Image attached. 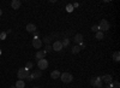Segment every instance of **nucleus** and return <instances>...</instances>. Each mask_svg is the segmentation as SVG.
I'll use <instances>...</instances> for the list:
<instances>
[{
  "label": "nucleus",
  "instance_id": "nucleus-1",
  "mask_svg": "<svg viewBox=\"0 0 120 88\" xmlns=\"http://www.w3.org/2000/svg\"><path fill=\"white\" fill-rule=\"evenodd\" d=\"M29 70H26L25 68H21L17 72V76H18V80H24V79H28L29 77Z\"/></svg>",
  "mask_w": 120,
  "mask_h": 88
},
{
  "label": "nucleus",
  "instance_id": "nucleus-2",
  "mask_svg": "<svg viewBox=\"0 0 120 88\" xmlns=\"http://www.w3.org/2000/svg\"><path fill=\"white\" fill-rule=\"evenodd\" d=\"M60 79H61V81L64 83H71L73 81V76L70 72H64V74L60 75Z\"/></svg>",
  "mask_w": 120,
  "mask_h": 88
},
{
  "label": "nucleus",
  "instance_id": "nucleus-3",
  "mask_svg": "<svg viewBox=\"0 0 120 88\" xmlns=\"http://www.w3.org/2000/svg\"><path fill=\"white\" fill-rule=\"evenodd\" d=\"M98 29H100V32H107L108 29H109V23H108V21H106V19H102L101 22H100V24H98Z\"/></svg>",
  "mask_w": 120,
  "mask_h": 88
},
{
  "label": "nucleus",
  "instance_id": "nucleus-4",
  "mask_svg": "<svg viewBox=\"0 0 120 88\" xmlns=\"http://www.w3.org/2000/svg\"><path fill=\"white\" fill-rule=\"evenodd\" d=\"M37 66H38V70H46L47 68H48V62L46 60V58L45 59H40L37 60Z\"/></svg>",
  "mask_w": 120,
  "mask_h": 88
},
{
  "label": "nucleus",
  "instance_id": "nucleus-5",
  "mask_svg": "<svg viewBox=\"0 0 120 88\" xmlns=\"http://www.w3.org/2000/svg\"><path fill=\"white\" fill-rule=\"evenodd\" d=\"M91 84L96 88H101L103 86V82L101 80V77H94V79L91 80Z\"/></svg>",
  "mask_w": 120,
  "mask_h": 88
},
{
  "label": "nucleus",
  "instance_id": "nucleus-6",
  "mask_svg": "<svg viewBox=\"0 0 120 88\" xmlns=\"http://www.w3.org/2000/svg\"><path fill=\"white\" fill-rule=\"evenodd\" d=\"M52 50L55 51V52H60L63 50V44L61 41H54L53 45H52Z\"/></svg>",
  "mask_w": 120,
  "mask_h": 88
},
{
  "label": "nucleus",
  "instance_id": "nucleus-7",
  "mask_svg": "<svg viewBox=\"0 0 120 88\" xmlns=\"http://www.w3.org/2000/svg\"><path fill=\"white\" fill-rule=\"evenodd\" d=\"M42 76V71L41 70H36V71H34L33 74H30L29 75V77L26 80H33V79H40V77Z\"/></svg>",
  "mask_w": 120,
  "mask_h": 88
},
{
  "label": "nucleus",
  "instance_id": "nucleus-8",
  "mask_svg": "<svg viewBox=\"0 0 120 88\" xmlns=\"http://www.w3.org/2000/svg\"><path fill=\"white\" fill-rule=\"evenodd\" d=\"M101 80H102V82H105V83H109V84H111V83L113 82V76H112V75H103V76L101 77Z\"/></svg>",
  "mask_w": 120,
  "mask_h": 88
},
{
  "label": "nucleus",
  "instance_id": "nucleus-9",
  "mask_svg": "<svg viewBox=\"0 0 120 88\" xmlns=\"http://www.w3.org/2000/svg\"><path fill=\"white\" fill-rule=\"evenodd\" d=\"M33 46H34L35 48H41V46H42V40H40L38 37L34 39V40H33Z\"/></svg>",
  "mask_w": 120,
  "mask_h": 88
},
{
  "label": "nucleus",
  "instance_id": "nucleus-10",
  "mask_svg": "<svg viewBox=\"0 0 120 88\" xmlns=\"http://www.w3.org/2000/svg\"><path fill=\"white\" fill-rule=\"evenodd\" d=\"M26 32L28 33H35L36 32V25L34 23H29L26 25Z\"/></svg>",
  "mask_w": 120,
  "mask_h": 88
},
{
  "label": "nucleus",
  "instance_id": "nucleus-11",
  "mask_svg": "<svg viewBox=\"0 0 120 88\" xmlns=\"http://www.w3.org/2000/svg\"><path fill=\"white\" fill-rule=\"evenodd\" d=\"M73 40H75V44H81V42H83V35L82 34H76L75 35V37H73Z\"/></svg>",
  "mask_w": 120,
  "mask_h": 88
},
{
  "label": "nucleus",
  "instance_id": "nucleus-12",
  "mask_svg": "<svg viewBox=\"0 0 120 88\" xmlns=\"http://www.w3.org/2000/svg\"><path fill=\"white\" fill-rule=\"evenodd\" d=\"M46 52L45 51H38L37 53H36V56H35V58L37 60H40V59H45V57H46Z\"/></svg>",
  "mask_w": 120,
  "mask_h": 88
},
{
  "label": "nucleus",
  "instance_id": "nucleus-13",
  "mask_svg": "<svg viewBox=\"0 0 120 88\" xmlns=\"http://www.w3.org/2000/svg\"><path fill=\"white\" fill-rule=\"evenodd\" d=\"M21 1L19 0H13V1L11 3V6H12V8H15V10H18L19 7H21Z\"/></svg>",
  "mask_w": 120,
  "mask_h": 88
},
{
  "label": "nucleus",
  "instance_id": "nucleus-14",
  "mask_svg": "<svg viewBox=\"0 0 120 88\" xmlns=\"http://www.w3.org/2000/svg\"><path fill=\"white\" fill-rule=\"evenodd\" d=\"M60 75H61V72L60 71H58V70H54V71H52L51 72V77L53 80H56V79H59L60 77Z\"/></svg>",
  "mask_w": 120,
  "mask_h": 88
},
{
  "label": "nucleus",
  "instance_id": "nucleus-15",
  "mask_svg": "<svg viewBox=\"0 0 120 88\" xmlns=\"http://www.w3.org/2000/svg\"><path fill=\"white\" fill-rule=\"evenodd\" d=\"M15 87H16V88H24V87H25V83H24L23 80H18V81L16 82Z\"/></svg>",
  "mask_w": 120,
  "mask_h": 88
},
{
  "label": "nucleus",
  "instance_id": "nucleus-16",
  "mask_svg": "<svg viewBox=\"0 0 120 88\" xmlns=\"http://www.w3.org/2000/svg\"><path fill=\"white\" fill-rule=\"evenodd\" d=\"M82 50H81V47H79L78 45H75L73 47H72V53H75V54H77V53H79Z\"/></svg>",
  "mask_w": 120,
  "mask_h": 88
},
{
  "label": "nucleus",
  "instance_id": "nucleus-17",
  "mask_svg": "<svg viewBox=\"0 0 120 88\" xmlns=\"http://www.w3.org/2000/svg\"><path fill=\"white\" fill-rule=\"evenodd\" d=\"M95 36H96V39H97V40H102V39L105 37V35H103V33L102 32H96V34H95Z\"/></svg>",
  "mask_w": 120,
  "mask_h": 88
},
{
  "label": "nucleus",
  "instance_id": "nucleus-18",
  "mask_svg": "<svg viewBox=\"0 0 120 88\" xmlns=\"http://www.w3.org/2000/svg\"><path fill=\"white\" fill-rule=\"evenodd\" d=\"M113 60H115V62H119L120 60V53L118 51L113 53Z\"/></svg>",
  "mask_w": 120,
  "mask_h": 88
},
{
  "label": "nucleus",
  "instance_id": "nucleus-19",
  "mask_svg": "<svg viewBox=\"0 0 120 88\" xmlns=\"http://www.w3.org/2000/svg\"><path fill=\"white\" fill-rule=\"evenodd\" d=\"M109 86H111V87H113V88H120V83H119L118 81H115L114 83H111Z\"/></svg>",
  "mask_w": 120,
  "mask_h": 88
},
{
  "label": "nucleus",
  "instance_id": "nucleus-20",
  "mask_svg": "<svg viewBox=\"0 0 120 88\" xmlns=\"http://www.w3.org/2000/svg\"><path fill=\"white\" fill-rule=\"evenodd\" d=\"M61 44H63V47H67L68 44H70V40H68V39H64V41Z\"/></svg>",
  "mask_w": 120,
  "mask_h": 88
},
{
  "label": "nucleus",
  "instance_id": "nucleus-21",
  "mask_svg": "<svg viewBox=\"0 0 120 88\" xmlns=\"http://www.w3.org/2000/svg\"><path fill=\"white\" fill-rule=\"evenodd\" d=\"M53 50H52V46L51 45H46V48H45V52L47 53V52H52Z\"/></svg>",
  "mask_w": 120,
  "mask_h": 88
},
{
  "label": "nucleus",
  "instance_id": "nucleus-22",
  "mask_svg": "<svg viewBox=\"0 0 120 88\" xmlns=\"http://www.w3.org/2000/svg\"><path fill=\"white\" fill-rule=\"evenodd\" d=\"M33 65H34V64H33L31 62L26 63V65H25V69H26V70H30V69H33Z\"/></svg>",
  "mask_w": 120,
  "mask_h": 88
},
{
  "label": "nucleus",
  "instance_id": "nucleus-23",
  "mask_svg": "<svg viewBox=\"0 0 120 88\" xmlns=\"http://www.w3.org/2000/svg\"><path fill=\"white\" fill-rule=\"evenodd\" d=\"M91 30H93V32H98V30H100L98 25H93V27H91Z\"/></svg>",
  "mask_w": 120,
  "mask_h": 88
},
{
  "label": "nucleus",
  "instance_id": "nucleus-24",
  "mask_svg": "<svg viewBox=\"0 0 120 88\" xmlns=\"http://www.w3.org/2000/svg\"><path fill=\"white\" fill-rule=\"evenodd\" d=\"M5 37H6V33H5V32H3L1 34H0V39H1V40H4Z\"/></svg>",
  "mask_w": 120,
  "mask_h": 88
},
{
  "label": "nucleus",
  "instance_id": "nucleus-25",
  "mask_svg": "<svg viewBox=\"0 0 120 88\" xmlns=\"http://www.w3.org/2000/svg\"><path fill=\"white\" fill-rule=\"evenodd\" d=\"M79 47H81V50H82V48H84V47H85V45H84L83 42H81V44H79Z\"/></svg>",
  "mask_w": 120,
  "mask_h": 88
},
{
  "label": "nucleus",
  "instance_id": "nucleus-26",
  "mask_svg": "<svg viewBox=\"0 0 120 88\" xmlns=\"http://www.w3.org/2000/svg\"><path fill=\"white\" fill-rule=\"evenodd\" d=\"M67 10H68V11H72V7H71V5H68V7H67Z\"/></svg>",
  "mask_w": 120,
  "mask_h": 88
},
{
  "label": "nucleus",
  "instance_id": "nucleus-27",
  "mask_svg": "<svg viewBox=\"0 0 120 88\" xmlns=\"http://www.w3.org/2000/svg\"><path fill=\"white\" fill-rule=\"evenodd\" d=\"M34 35H35V39H36V37H37V35H38V32H35V33H34Z\"/></svg>",
  "mask_w": 120,
  "mask_h": 88
},
{
  "label": "nucleus",
  "instance_id": "nucleus-28",
  "mask_svg": "<svg viewBox=\"0 0 120 88\" xmlns=\"http://www.w3.org/2000/svg\"><path fill=\"white\" fill-rule=\"evenodd\" d=\"M3 15V11H1V10H0V16H1Z\"/></svg>",
  "mask_w": 120,
  "mask_h": 88
},
{
  "label": "nucleus",
  "instance_id": "nucleus-29",
  "mask_svg": "<svg viewBox=\"0 0 120 88\" xmlns=\"http://www.w3.org/2000/svg\"><path fill=\"white\" fill-rule=\"evenodd\" d=\"M11 88H16V87H15V86H12V87H11Z\"/></svg>",
  "mask_w": 120,
  "mask_h": 88
},
{
  "label": "nucleus",
  "instance_id": "nucleus-30",
  "mask_svg": "<svg viewBox=\"0 0 120 88\" xmlns=\"http://www.w3.org/2000/svg\"><path fill=\"white\" fill-rule=\"evenodd\" d=\"M34 88H40V87H34Z\"/></svg>",
  "mask_w": 120,
  "mask_h": 88
},
{
  "label": "nucleus",
  "instance_id": "nucleus-31",
  "mask_svg": "<svg viewBox=\"0 0 120 88\" xmlns=\"http://www.w3.org/2000/svg\"><path fill=\"white\" fill-rule=\"evenodd\" d=\"M0 53H1V51H0Z\"/></svg>",
  "mask_w": 120,
  "mask_h": 88
}]
</instances>
